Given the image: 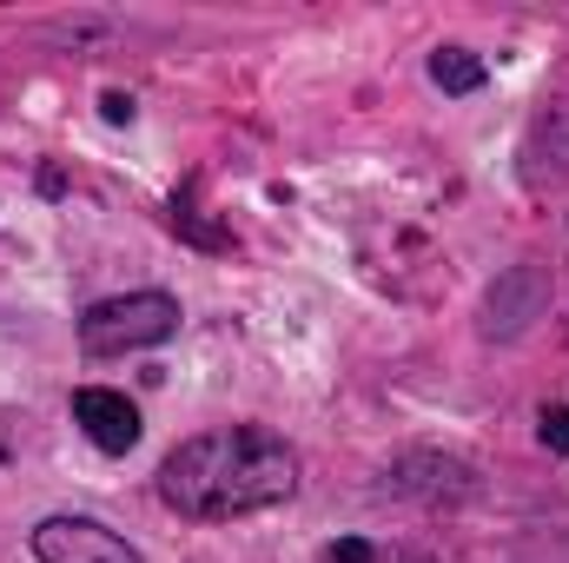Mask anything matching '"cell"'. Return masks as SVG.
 <instances>
[{
	"instance_id": "obj_5",
	"label": "cell",
	"mask_w": 569,
	"mask_h": 563,
	"mask_svg": "<svg viewBox=\"0 0 569 563\" xmlns=\"http://www.w3.org/2000/svg\"><path fill=\"white\" fill-rule=\"evenodd\" d=\"M543 298H550V285H543V273L537 266H517L510 279H497V292H490V318H483V332L490 338H517L537 312H543Z\"/></svg>"
},
{
	"instance_id": "obj_3",
	"label": "cell",
	"mask_w": 569,
	"mask_h": 563,
	"mask_svg": "<svg viewBox=\"0 0 569 563\" xmlns=\"http://www.w3.org/2000/svg\"><path fill=\"white\" fill-rule=\"evenodd\" d=\"M33 557L40 563H140V551L120 531L93 524V517H47L33 531Z\"/></svg>"
},
{
	"instance_id": "obj_2",
	"label": "cell",
	"mask_w": 569,
	"mask_h": 563,
	"mask_svg": "<svg viewBox=\"0 0 569 563\" xmlns=\"http://www.w3.org/2000/svg\"><path fill=\"white\" fill-rule=\"evenodd\" d=\"M179 332V298L166 292H127V298H100L87 318H80V345L93 358H113V352H140V345H166Z\"/></svg>"
},
{
	"instance_id": "obj_9",
	"label": "cell",
	"mask_w": 569,
	"mask_h": 563,
	"mask_svg": "<svg viewBox=\"0 0 569 563\" xmlns=\"http://www.w3.org/2000/svg\"><path fill=\"white\" fill-rule=\"evenodd\" d=\"M100 113H107L113 127H127V120H133V100H127V93H107V100H100Z\"/></svg>"
},
{
	"instance_id": "obj_10",
	"label": "cell",
	"mask_w": 569,
	"mask_h": 563,
	"mask_svg": "<svg viewBox=\"0 0 569 563\" xmlns=\"http://www.w3.org/2000/svg\"><path fill=\"white\" fill-rule=\"evenodd\" d=\"M391 563H425V557H391Z\"/></svg>"
},
{
	"instance_id": "obj_8",
	"label": "cell",
	"mask_w": 569,
	"mask_h": 563,
	"mask_svg": "<svg viewBox=\"0 0 569 563\" xmlns=\"http://www.w3.org/2000/svg\"><path fill=\"white\" fill-rule=\"evenodd\" d=\"M325 563H371V544H365V537H345V544L325 551Z\"/></svg>"
},
{
	"instance_id": "obj_6",
	"label": "cell",
	"mask_w": 569,
	"mask_h": 563,
	"mask_svg": "<svg viewBox=\"0 0 569 563\" xmlns=\"http://www.w3.org/2000/svg\"><path fill=\"white\" fill-rule=\"evenodd\" d=\"M430 80H437L443 93H477V87H483V60H477L470 47H437V53H430Z\"/></svg>"
},
{
	"instance_id": "obj_4",
	"label": "cell",
	"mask_w": 569,
	"mask_h": 563,
	"mask_svg": "<svg viewBox=\"0 0 569 563\" xmlns=\"http://www.w3.org/2000/svg\"><path fill=\"white\" fill-rule=\"evenodd\" d=\"M73 424L100 444V451H133L140 444V412L127 392H107V385H87L73 392Z\"/></svg>"
},
{
	"instance_id": "obj_1",
	"label": "cell",
	"mask_w": 569,
	"mask_h": 563,
	"mask_svg": "<svg viewBox=\"0 0 569 563\" xmlns=\"http://www.w3.org/2000/svg\"><path fill=\"white\" fill-rule=\"evenodd\" d=\"M298 491V451L266 424H219L186 437L166 464H159V497L179 517L199 524H226V517H252L272 511Z\"/></svg>"
},
{
	"instance_id": "obj_7",
	"label": "cell",
	"mask_w": 569,
	"mask_h": 563,
	"mask_svg": "<svg viewBox=\"0 0 569 563\" xmlns=\"http://www.w3.org/2000/svg\"><path fill=\"white\" fill-rule=\"evenodd\" d=\"M543 444H550L557 457H569V405H550V412H543Z\"/></svg>"
}]
</instances>
